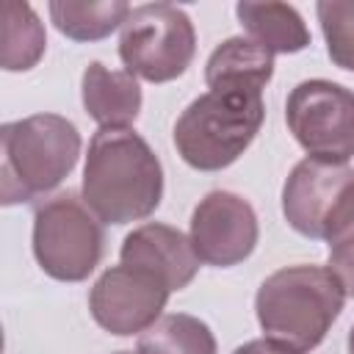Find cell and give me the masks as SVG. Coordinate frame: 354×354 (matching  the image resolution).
Here are the masks:
<instances>
[{"label":"cell","instance_id":"obj_1","mask_svg":"<svg viewBox=\"0 0 354 354\" xmlns=\"http://www.w3.org/2000/svg\"><path fill=\"white\" fill-rule=\"evenodd\" d=\"M163 166L133 127H100L83 166V202L102 224H127L155 213Z\"/></svg>","mask_w":354,"mask_h":354},{"label":"cell","instance_id":"obj_2","mask_svg":"<svg viewBox=\"0 0 354 354\" xmlns=\"http://www.w3.org/2000/svg\"><path fill=\"white\" fill-rule=\"evenodd\" d=\"M346 304L340 279L324 266H285L263 279L254 313L268 340L293 351H313Z\"/></svg>","mask_w":354,"mask_h":354},{"label":"cell","instance_id":"obj_3","mask_svg":"<svg viewBox=\"0 0 354 354\" xmlns=\"http://www.w3.org/2000/svg\"><path fill=\"white\" fill-rule=\"evenodd\" d=\"M3 205L41 196L64 183L80 155L77 127L58 113H33L0 127Z\"/></svg>","mask_w":354,"mask_h":354},{"label":"cell","instance_id":"obj_4","mask_svg":"<svg viewBox=\"0 0 354 354\" xmlns=\"http://www.w3.org/2000/svg\"><path fill=\"white\" fill-rule=\"evenodd\" d=\"M263 116L266 105L260 91H205L180 113L174 147L180 158L199 171L227 169L254 141Z\"/></svg>","mask_w":354,"mask_h":354},{"label":"cell","instance_id":"obj_5","mask_svg":"<svg viewBox=\"0 0 354 354\" xmlns=\"http://www.w3.org/2000/svg\"><path fill=\"white\" fill-rule=\"evenodd\" d=\"M102 221L75 191L44 199L33 213V254L53 279H86L102 257Z\"/></svg>","mask_w":354,"mask_h":354},{"label":"cell","instance_id":"obj_6","mask_svg":"<svg viewBox=\"0 0 354 354\" xmlns=\"http://www.w3.org/2000/svg\"><path fill=\"white\" fill-rule=\"evenodd\" d=\"M196 53L191 17L171 3H147L130 11L119 36V58L133 77L166 83L180 77Z\"/></svg>","mask_w":354,"mask_h":354},{"label":"cell","instance_id":"obj_7","mask_svg":"<svg viewBox=\"0 0 354 354\" xmlns=\"http://www.w3.org/2000/svg\"><path fill=\"white\" fill-rule=\"evenodd\" d=\"M285 122L307 152L332 163L354 158V91L332 80H301L285 102Z\"/></svg>","mask_w":354,"mask_h":354},{"label":"cell","instance_id":"obj_8","mask_svg":"<svg viewBox=\"0 0 354 354\" xmlns=\"http://www.w3.org/2000/svg\"><path fill=\"white\" fill-rule=\"evenodd\" d=\"M169 293V285L155 274L122 263L108 268L94 282L88 293V310L94 321L111 335H141L160 318Z\"/></svg>","mask_w":354,"mask_h":354},{"label":"cell","instance_id":"obj_9","mask_svg":"<svg viewBox=\"0 0 354 354\" xmlns=\"http://www.w3.org/2000/svg\"><path fill=\"white\" fill-rule=\"evenodd\" d=\"M191 246L199 263L230 268L243 263L257 246V216L232 191H210L191 213Z\"/></svg>","mask_w":354,"mask_h":354},{"label":"cell","instance_id":"obj_10","mask_svg":"<svg viewBox=\"0 0 354 354\" xmlns=\"http://www.w3.org/2000/svg\"><path fill=\"white\" fill-rule=\"evenodd\" d=\"M351 185L354 169L348 163H332L321 158L299 160L282 185L285 221L304 238H324L332 210Z\"/></svg>","mask_w":354,"mask_h":354},{"label":"cell","instance_id":"obj_11","mask_svg":"<svg viewBox=\"0 0 354 354\" xmlns=\"http://www.w3.org/2000/svg\"><path fill=\"white\" fill-rule=\"evenodd\" d=\"M124 266L144 268L155 274L169 290H183L199 271V257L191 246V238L183 235L177 227L149 221L136 227L119 252Z\"/></svg>","mask_w":354,"mask_h":354},{"label":"cell","instance_id":"obj_12","mask_svg":"<svg viewBox=\"0 0 354 354\" xmlns=\"http://www.w3.org/2000/svg\"><path fill=\"white\" fill-rule=\"evenodd\" d=\"M83 105L100 127H130L141 111V86L127 69L91 61L80 80Z\"/></svg>","mask_w":354,"mask_h":354},{"label":"cell","instance_id":"obj_13","mask_svg":"<svg viewBox=\"0 0 354 354\" xmlns=\"http://www.w3.org/2000/svg\"><path fill=\"white\" fill-rule=\"evenodd\" d=\"M271 75H274V55L243 36H232L221 41L210 53L207 66H205L207 91L238 88V91L263 94Z\"/></svg>","mask_w":354,"mask_h":354},{"label":"cell","instance_id":"obj_14","mask_svg":"<svg viewBox=\"0 0 354 354\" xmlns=\"http://www.w3.org/2000/svg\"><path fill=\"white\" fill-rule=\"evenodd\" d=\"M235 14L254 44L277 53H299L310 44L301 14L288 3H238Z\"/></svg>","mask_w":354,"mask_h":354},{"label":"cell","instance_id":"obj_15","mask_svg":"<svg viewBox=\"0 0 354 354\" xmlns=\"http://www.w3.org/2000/svg\"><path fill=\"white\" fill-rule=\"evenodd\" d=\"M3 14V50H0V66L6 72H25L39 64L47 47L44 25L39 22V14L30 8V3L6 0L0 6Z\"/></svg>","mask_w":354,"mask_h":354},{"label":"cell","instance_id":"obj_16","mask_svg":"<svg viewBox=\"0 0 354 354\" xmlns=\"http://www.w3.org/2000/svg\"><path fill=\"white\" fill-rule=\"evenodd\" d=\"M136 354H216V337L196 315L169 313L138 335Z\"/></svg>","mask_w":354,"mask_h":354},{"label":"cell","instance_id":"obj_17","mask_svg":"<svg viewBox=\"0 0 354 354\" xmlns=\"http://www.w3.org/2000/svg\"><path fill=\"white\" fill-rule=\"evenodd\" d=\"M130 6L122 0L108 3H69V0H53L50 3V19L55 28L75 39V41H97L113 33L124 19L130 17Z\"/></svg>","mask_w":354,"mask_h":354},{"label":"cell","instance_id":"obj_18","mask_svg":"<svg viewBox=\"0 0 354 354\" xmlns=\"http://www.w3.org/2000/svg\"><path fill=\"white\" fill-rule=\"evenodd\" d=\"M324 241L329 243V271L340 279L346 296H354V185L343 194L326 221Z\"/></svg>","mask_w":354,"mask_h":354},{"label":"cell","instance_id":"obj_19","mask_svg":"<svg viewBox=\"0 0 354 354\" xmlns=\"http://www.w3.org/2000/svg\"><path fill=\"white\" fill-rule=\"evenodd\" d=\"M315 14L332 64L354 72V0H324L315 6Z\"/></svg>","mask_w":354,"mask_h":354},{"label":"cell","instance_id":"obj_20","mask_svg":"<svg viewBox=\"0 0 354 354\" xmlns=\"http://www.w3.org/2000/svg\"><path fill=\"white\" fill-rule=\"evenodd\" d=\"M232 354H301V351H293L288 346H279L268 337H260V340H249L243 346H238Z\"/></svg>","mask_w":354,"mask_h":354},{"label":"cell","instance_id":"obj_21","mask_svg":"<svg viewBox=\"0 0 354 354\" xmlns=\"http://www.w3.org/2000/svg\"><path fill=\"white\" fill-rule=\"evenodd\" d=\"M348 354H354V326L348 329Z\"/></svg>","mask_w":354,"mask_h":354},{"label":"cell","instance_id":"obj_22","mask_svg":"<svg viewBox=\"0 0 354 354\" xmlns=\"http://www.w3.org/2000/svg\"><path fill=\"white\" fill-rule=\"evenodd\" d=\"M116 354H133V351H116Z\"/></svg>","mask_w":354,"mask_h":354}]
</instances>
